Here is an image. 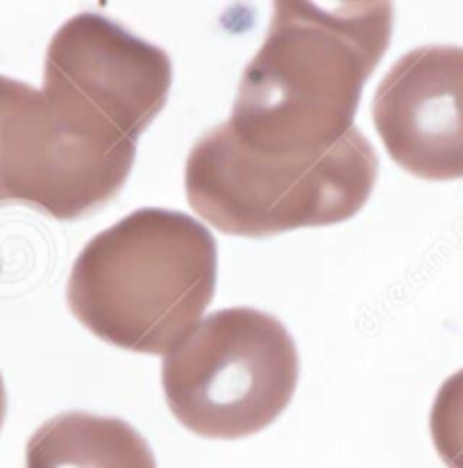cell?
Masks as SVG:
<instances>
[{
    "mask_svg": "<svg viewBox=\"0 0 463 468\" xmlns=\"http://www.w3.org/2000/svg\"><path fill=\"white\" fill-rule=\"evenodd\" d=\"M134 157L73 134L44 91L0 76V205L78 221L119 196Z\"/></svg>",
    "mask_w": 463,
    "mask_h": 468,
    "instance_id": "cell-6",
    "label": "cell"
},
{
    "mask_svg": "<svg viewBox=\"0 0 463 468\" xmlns=\"http://www.w3.org/2000/svg\"><path fill=\"white\" fill-rule=\"evenodd\" d=\"M429 432L443 464L463 468V368L438 389L429 414Z\"/></svg>",
    "mask_w": 463,
    "mask_h": 468,
    "instance_id": "cell-9",
    "label": "cell"
},
{
    "mask_svg": "<svg viewBox=\"0 0 463 468\" xmlns=\"http://www.w3.org/2000/svg\"><path fill=\"white\" fill-rule=\"evenodd\" d=\"M300 376L293 336L250 307L214 312L166 355L168 410L205 439H243L279 419Z\"/></svg>",
    "mask_w": 463,
    "mask_h": 468,
    "instance_id": "cell-4",
    "label": "cell"
},
{
    "mask_svg": "<svg viewBox=\"0 0 463 468\" xmlns=\"http://www.w3.org/2000/svg\"><path fill=\"white\" fill-rule=\"evenodd\" d=\"M26 468H157V462L123 419L64 411L32 434Z\"/></svg>",
    "mask_w": 463,
    "mask_h": 468,
    "instance_id": "cell-8",
    "label": "cell"
},
{
    "mask_svg": "<svg viewBox=\"0 0 463 468\" xmlns=\"http://www.w3.org/2000/svg\"><path fill=\"white\" fill-rule=\"evenodd\" d=\"M373 119L397 166L423 180L463 177V48L423 46L380 82Z\"/></svg>",
    "mask_w": 463,
    "mask_h": 468,
    "instance_id": "cell-7",
    "label": "cell"
},
{
    "mask_svg": "<svg viewBox=\"0 0 463 468\" xmlns=\"http://www.w3.org/2000/svg\"><path fill=\"white\" fill-rule=\"evenodd\" d=\"M377 168L375 148L357 128L321 155L287 157L250 151L223 123L191 148L184 189L216 230L264 239L353 218L371 198Z\"/></svg>",
    "mask_w": 463,
    "mask_h": 468,
    "instance_id": "cell-3",
    "label": "cell"
},
{
    "mask_svg": "<svg viewBox=\"0 0 463 468\" xmlns=\"http://www.w3.org/2000/svg\"><path fill=\"white\" fill-rule=\"evenodd\" d=\"M171 82L166 50L82 12L50 39L41 91L73 134L110 151H137L142 133L166 105Z\"/></svg>",
    "mask_w": 463,
    "mask_h": 468,
    "instance_id": "cell-5",
    "label": "cell"
},
{
    "mask_svg": "<svg viewBox=\"0 0 463 468\" xmlns=\"http://www.w3.org/2000/svg\"><path fill=\"white\" fill-rule=\"evenodd\" d=\"M5 414H7V393H5V382L3 376H0V428L5 423Z\"/></svg>",
    "mask_w": 463,
    "mask_h": 468,
    "instance_id": "cell-10",
    "label": "cell"
},
{
    "mask_svg": "<svg viewBox=\"0 0 463 468\" xmlns=\"http://www.w3.org/2000/svg\"><path fill=\"white\" fill-rule=\"evenodd\" d=\"M218 250L194 217L143 207L96 234L68 278V310L116 348L168 355L216 292Z\"/></svg>",
    "mask_w": 463,
    "mask_h": 468,
    "instance_id": "cell-2",
    "label": "cell"
},
{
    "mask_svg": "<svg viewBox=\"0 0 463 468\" xmlns=\"http://www.w3.org/2000/svg\"><path fill=\"white\" fill-rule=\"evenodd\" d=\"M391 3L282 0L243 71L227 128L250 151L313 157L354 130L363 84L384 58Z\"/></svg>",
    "mask_w": 463,
    "mask_h": 468,
    "instance_id": "cell-1",
    "label": "cell"
}]
</instances>
